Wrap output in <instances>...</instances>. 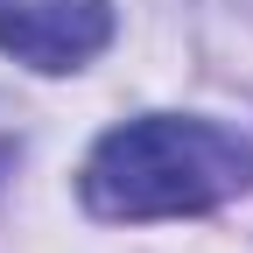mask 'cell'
<instances>
[{
  "label": "cell",
  "instance_id": "1",
  "mask_svg": "<svg viewBox=\"0 0 253 253\" xmlns=\"http://www.w3.org/2000/svg\"><path fill=\"white\" fill-rule=\"evenodd\" d=\"M84 204L99 218H183L211 211L253 190V141L218 120H183V113H148L126 120L91 148L78 176Z\"/></svg>",
  "mask_w": 253,
  "mask_h": 253
},
{
  "label": "cell",
  "instance_id": "3",
  "mask_svg": "<svg viewBox=\"0 0 253 253\" xmlns=\"http://www.w3.org/2000/svg\"><path fill=\"white\" fill-rule=\"evenodd\" d=\"M0 162H7V141H0Z\"/></svg>",
  "mask_w": 253,
  "mask_h": 253
},
{
  "label": "cell",
  "instance_id": "2",
  "mask_svg": "<svg viewBox=\"0 0 253 253\" xmlns=\"http://www.w3.org/2000/svg\"><path fill=\"white\" fill-rule=\"evenodd\" d=\"M113 42L106 0H0V49L28 71H78Z\"/></svg>",
  "mask_w": 253,
  "mask_h": 253
}]
</instances>
